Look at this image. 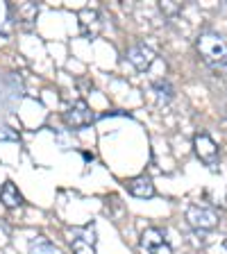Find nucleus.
<instances>
[{
	"label": "nucleus",
	"instance_id": "6",
	"mask_svg": "<svg viewBox=\"0 0 227 254\" xmlns=\"http://www.w3.org/2000/svg\"><path fill=\"white\" fill-rule=\"evenodd\" d=\"M127 189L134 197H152L154 195V184L150 177L141 175V177H134V180L127 182Z\"/></svg>",
	"mask_w": 227,
	"mask_h": 254
},
{
	"label": "nucleus",
	"instance_id": "3",
	"mask_svg": "<svg viewBox=\"0 0 227 254\" xmlns=\"http://www.w3.org/2000/svg\"><path fill=\"white\" fill-rule=\"evenodd\" d=\"M64 121L71 129H82V127H89L93 123V111L86 107V102H75L66 114H64Z\"/></svg>",
	"mask_w": 227,
	"mask_h": 254
},
{
	"label": "nucleus",
	"instance_id": "10",
	"mask_svg": "<svg viewBox=\"0 0 227 254\" xmlns=\"http://www.w3.org/2000/svg\"><path fill=\"white\" fill-rule=\"evenodd\" d=\"M161 243H164V236H161V232H159V229L150 227V229H146V232H143L141 245L146 250H154V248H159Z\"/></svg>",
	"mask_w": 227,
	"mask_h": 254
},
{
	"label": "nucleus",
	"instance_id": "2",
	"mask_svg": "<svg viewBox=\"0 0 227 254\" xmlns=\"http://www.w3.org/2000/svg\"><path fill=\"white\" fill-rule=\"evenodd\" d=\"M186 220L196 229H214L218 225V213L214 209H207V206L191 204L186 209Z\"/></svg>",
	"mask_w": 227,
	"mask_h": 254
},
{
	"label": "nucleus",
	"instance_id": "11",
	"mask_svg": "<svg viewBox=\"0 0 227 254\" xmlns=\"http://www.w3.org/2000/svg\"><path fill=\"white\" fill-rule=\"evenodd\" d=\"M55 252V245L46 236H34L30 241V254H50Z\"/></svg>",
	"mask_w": 227,
	"mask_h": 254
},
{
	"label": "nucleus",
	"instance_id": "9",
	"mask_svg": "<svg viewBox=\"0 0 227 254\" xmlns=\"http://www.w3.org/2000/svg\"><path fill=\"white\" fill-rule=\"evenodd\" d=\"M152 91H154V98H157V102L161 105V102H170L175 95V89L170 86V82H166V79H157L152 84Z\"/></svg>",
	"mask_w": 227,
	"mask_h": 254
},
{
	"label": "nucleus",
	"instance_id": "13",
	"mask_svg": "<svg viewBox=\"0 0 227 254\" xmlns=\"http://www.w3.org/2000/svg\"><path fill=\"white\" fill-rule=\"evenodd\" d=\"M152 254H173V252H170V248H168L166 243H161L159 248H154V250H152Z\"/></svg>",
	"mask_w": 227,
	"mask_h": 254
},
{
	"label": "nucleus",
	"instance_id": "8",
	"mask_svg": "<svg viewBox=\"0 0 227 254\" xmlns=\"http://www.w3.org/2000/svg\"><path fill=\"white\" fill-rule=\"evenodd\" d=\"M89 232H93V227L86 229V236H77V238L71 241V248H73L75 254H95V248H93V243H95L93 236L95 234H91L89 236Z\"/></svg>",
	"mask_w": 227,
	"mask_h": 254
},
{
	"label": "nucleus",
	"instance_id": "5",
	"mask_svg": "<svg viewBox=\"0 0 227 254\" xmlns=\"http://www.w3.org/2000/svg\"><path fill=\"white\" fill-rule=\"evenodd\" d=\"M193 148H196V154L200 157V161H205V164L214 166L218 161V145L214 143V138L209 136V134H196V138H193Z\"/></svg>",
	"mask_w": 227,
	"mask_h": 254
},
{
	"label": "nucleus",
	"instance_id": "1",
	"mask_svg": "<svg viewBox=\"0 0 227 254\" xmlns=\"http://www.w3.org/2000/svg\"><path fill=\"white\" fill-rule=\"evenodd\" d=\"M198 53L209 66L214 68H225L227 66V41L216 32H202L196 41Z\"/></svg>",
	"mask_w": 227,
	"mask_h": 254
},
{
	"label": "nucleus",
	"instance_id": "7",
	"mask_svg": "<svg viewBox=\"0 0 227 254\" xmlns=\"http://www.w3.org/2000/svg\"><path fill=\"white\" fill-rule=\"evenodd\" d=\"M0 202H2L7 209H16V206L23 204V195L18 193L14 182H5V184H2V189H0Z\"/></svg>",
	"mask_w": 227,
	"mask_h": 254
},
{
	"label": "nucleus",
	"instance_id": "12",
	"mask_svg": "<svg viewBox=\"0 0 227 254\" xmlns=\"http://www.w3.org/2000/svg\"><path fill=\"white\" fill-rule=\"evenodd\" d=\"M16 138H18V134L11 127H7L5 123H0V141H16Z\"/></svg>",
	"mask_w": 227,
	"mask_h": 254
},
{
	"label": "nucleus",
	"instance_id": "4",
	"mask_svg": "<svg viewBox=\"0 0 227 254\" xmlns=\"http://www.w3.org/2000/svg\"><path fill=\"white\" fill-rule=\"evenodd\" d=\"M127 62L132 64L137 70H148L154 62V53L150 50L146 43H134V46L127 48Z\"/></svg>",
	"mask_w": 227,
	"mask_h": 254
}]
</instances>
